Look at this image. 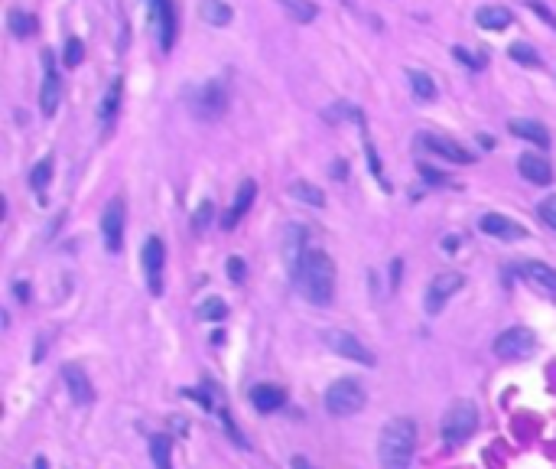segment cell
Masks as SVG:
<instances>
[{
    "label": "cell",
    "instance_id": "23",
    "mask_svg": "<svg viewBox=\"0 0 556 469\" xmlns=\"http://www.w3.org/2000/svg\"><path fill=\"white\" fill-rule=\"evenodd\" d=\"M150 460L156 469H173V440L166 434H156L150 440Z\"/></svg>",
    "mask_w": 556,
    "mask_h": 469
},
{
    "label": "cell",
    "instance_id": "13",
    "mask_svg": "<svg viewBox=\"0 0 556 469\" xmlns=\"http://www.w3.org/2000/svg\"><path fill=\"white\" fill-rule=\"evenodd\" d=\"M254 196H257V183L254 179H245L241 186H237V193H235V202H231V209L225 212V219H221V229L225 231H231L235 229L241 219L247 215V209L254 205Z\"/></svg>",
    "mask_w": 556,
    "mask_h": 469
},
{
    "label": "cell",
    "instance_id": "34",
    "mask_svg": "<svg viewBox=\"0 0 556 469\" xmlns=\"http://www.w3.org/2000/svg\"><path fill=\"white\" fill-rule=\"evenodd\" d=\"M524 4H527V7H531L533 13H537V17H540V20H547V23L556 30V13L547 7V4H543V0H524Z\"/></svg>",
    "mask_w": 556,
    "mask_h": 469
},
{
    "label": "cell",
    "instance_id": "39",
    "mask_svg": "<svg viewBox=\"0 0 556 469\" xmlns=\"http://www.w3.org/2000/svg\"><path fill=\"white\" fill-rule=\"evenodd\" d=\"M17 297H20V300H23V303H26V300H30V284H23V281H17Z\"/></svg>",
    "mask_w": 556,
    "mask_h": 469
},
{
    "label": "cell",
    "instance_id": "6",
    "mask_svg": "<svg viewBox=\"0 0 556 469\" xmlns=\"http://www.w3.org/2000/svg\"><path fill=\"white\" fill-rule=\"evenodd\" d=\"M326 346H329L335 355H342V358L362 362V365H368V368L378 365V355H374V352H371L358 336L345 333V329H329V333H326Z\"/></svg>",
    "mask_w": 556,
    "mask_h": 469
},
{
    "label": "cell",
    "instance_id": "38",
    "mask_svg": "<svg viewBox=\"0 0 556 469\" xmlns=\"http://www.w3.org/2000/svg\"><path fill=\"white\" fill-rule=\"evenodd\" d=\"M228 277L231 281H245V261L241 257H228Z\"/></svg>",
    "mask_w": 556,
    "mask_h": 469
},
{
    "label": "cell",
    "instance_id": "25",
    "mask_svg": "<svg viewBox=\"0 0 556 469\" xmlns=\"http://www.w3.org/2000/svg\"><path fill=\"white\" fill-rule=\"evenodd\" d=\"M290 196L303 199V202L316 205V209H322V205H326V193H322L319 186H312V183H306V179H296V183H290Z\"/></svg>",
    "mask_w": 556,
    "mask_h": 469
},
{
    "label": "cell",
    "instance_id": "18",
    "mask_svg": "<svg viewBox=\"0 0 556 469\" xmlns=\"http://www.w3.org/2000/svg\"><path fill=\"white\" fill-rule=\"evenodd\" d=\"M507 130L514 137H524V140H531L537 147H550V130L540 124V121H531V118H511L507 121Z\"/></svg>",
    "mask_w": 556,
    "mask_h": 469
},
{
    "label": "cell",
    "instance_id": "33",
    "mask_svg": "<svg viewBox=\"0 0 556 469\" xmlns=\"http://www.w3.org/2000/svg\"><path fill=\"white\" fill-rule=\"evenodd\" d=\"M452 56L462 62V66H469V68H481V66H485V56H475V52H469L465 46H452Z\"/></svg>",
    "mask_w": 556,
    "mask_h": 469
},
{
    "label": "cell",
    "instance_id": "9",
    "mask_svg": "<svg viewBox=\"0 0 556 469\" xmlns=\"http://www.w3.org/2000/svg\"><path fill=\"white\" fill-rule=\"evenodd\" d=\"M101 235H104V248L108 251H121V245H124V199L121 196H114L104 205Z\"/></svg>",
    "mask_w": 556,
    "mask_h": 469
},
{
    "label": "cell",
    "instance_id": "35",
    "mask_svg": "<svg viewBox=\"0 0 556 469\" xmlns=\"http://www.w3.org/2000/svg\"><path fill=\"white\" fill-rule=\"evenodd\" d=\"M537 215L543 219V225H550V229H556V196H550L547 202H540Z\"/></svg>",
    "mask_w": 556,
    "mask_h": 469
},
{
    "label": "cell",
    "instance_id": "37",
    "mask_svg": "<svg viewBox=\"0 0 556 469\" xmlns=\"http://www.w3.org/2000/svg\"><path fill=\"white\" fill-rule=\"evenodd\" d=\"M211 209H215V205H211V202H202V205H199V212H195V231H202L205 229V225H209L211 222Z\"/></svg>",
    "mask_w": 556,
    "mask_h": 469
},
{
    "label": "cell",
    "instance_id": "7",
    "mask_svg": "<svg viewBox=\"0 0 556 469\" xmlns=\"http://www.w3.org/2000/svg\"><path fill=\"white\" fill-rule=\"evenodd\" d=\"M462 284H465V277L459 271L436 274V277L430 281V287H426V313H430V316L443 313V307H446L455 293L462 291Z\"/></svg>",
    "mask_w": 556,
    "mask_h": 469
},
{
    "label": "cell",
    "instance_id": "26",
    "mask_svg": "<svg viewBox=\"0 0 556 469\" xmlns=\"http://www.w3.org/2000/svg\"><path fill=\"white\" fill-rule=\"evenodd\" d=\"M49 183H52V157H42L30 170V186H33V193H42Z\"/></svg>",
    "mask_w": 556,
    "mask_h": 469
},
{
    "label": "cell",
    "instance_id": "36",
    "mask_svg": "<svg viewBox=\"0 0 556 469\" xmlns=\"http://www.w3.org/2000/svg\"><path fill=\"white\" fill-rule=\"evenodd\" d=\"M420 173L426 179H430L433 186H452V179L446 176V173H439V170H433V166H426V163H420Z\"/></svg>",
    "mask_w": 556,
    "mask_h": 469
},
{
    "label": "cell",
    "instance_id": "3",
    "mask_svg": "<svg viewBox=\"0 0 556 469\" xmlns=\"http://www.w3.org/2000/svg\"><path fill=\"white\" fill-rule=\"evenodd\" d=\"M478 430V408L472 401H452L449 410L443 414V424H439V434L443 440L452 446L465 444L469 437Z\"/></svg>",
    "mask_w": 556,
    "mask_h": 469
},
{
    "label": "cell",
    "instance_id": "14",
    "mask_svg": "<svg viewBox=\"0 0 556 469\" xmlns=\"http://www.w3.org/2000/svg\"><path fill=\"white\" fill-rule=\"evenodd\" d=\"M517 170H521V176L527 179V183H533V186L553 183V166H550L547 157H540V154H521L517 157Z\"/></svg>",
    "mask_w": 556,
    "mask_h": 469
},
{
    "label": "cell",
    "instance_id": "20",
    "mask_svg": "<svg viewBox=\"0 0 556 469\" xmlns=\"http://www.w3.org/2000/svg\"><path fill=\"white\" fill-rule=\"evenodd\" d=\"M475 20H478L481 30H495V33H501V30H507L511 26V10L507 7H478V13H475Z\"/></svg>",
    "mask_w": 556,
    "mask_h": 469
},
{
    "label": "cell",
    "instance_id": "29",
    "mask_svg": "<svg viewBox=\"0 0 556 469\" xmlns=\"http://www.w3.org/2000/svg\"><path fill=\"white\" fill-rule=\"evenodd\" d=\"M10 30H13V36L26 39V36L36 33V17H30L23 10H10Z\"/></svg>",
    "mask_w": 556,
    "mask_h": 469
},
{
    "label": "cell",
    "instance_id": "19",
    "mask_svg": "<svg viewBox=\"0 0 556 469\" xmlns=\"http://www.w3.org/2000/svg\"><path fill=\"white\" fill-rule=\"evenodd\" d=\"M283 401H287V391L277 388V384H254V388H251V404L257 410H264V414L280 410V408H283Z\"/></svg>",
    "mask_w": 556,
    "mask_h": 469
},
{
    "label": "cell",
    "instance_id": "2",
    "mask_svg": "<svg viewBox=\"0 0 556 469\" xmlns=\"http://www.w3.org/2000/svg\"><path fill=\"white\" fill-rule=\"evenodd\" d=\"M296 284L303 287V297L309 303H319V307L332 303V293H335V264H332V257L322 248H309L299 271H296Z\"/></svg>",
    "mask_w": 556,
    "mask_h": 469
},
{
    "label": "cell",
    "instance_id": "31",
    "mask_svg": "<svg viewBox=\"0 0 556 469\" xmlns=\"http://www.w3.org/2000/svg\"><path fill=\"white\" fill-rule=\"evenodd\" d=\"M511 59L521 62V66H531V68L540 66V56L533 52V46H527V43H514V46H511Z\"/></svg>",
    "mask_w": 556,
    "mask_h": 469
},
{
    "label": "cell",
    "instance_id": "17",
    "mask_svg": "<svg viewBox=\"0 0 556 469\" xmlns=\"http://www.w3.org/2000/svg\"><path fill=\"white\" fill-rule=\"evenodd\" d=\"M62 378H66V384H68V391H72V398H75L78 404H92L94 401V388H92V382H88V375H85V368H78V365H62Z\"/></svg>",
    "mask_w": 556,
    "mask_h": 469
},
{
    "label": "cell",
    "instance_id": "21",
    "mask_svg": "<svg viewBox=\"0 0 556 469\" xmlns=\"http://www.w3.org/2000/svg\"><path fill=\"white\" fill-rule=\"evenodd\" d=\"M524 274H527V277L537 284L540 291L556 293V267L543 264V261H527V264H524Z\"/></svg>",
    "mask_w": 556,
    "mask_h": 469
},
{
    "label": "cell",
    "instance_id": "5",
    "mask_svg": "<svg viewBox=\"0 0 556 469\" xmlns=\"http://www.w3.org/2000/svg\"><path fill=\"white\" fill-rule=\"evenodd\" d=\"M537 352V336L524 326L514 329H505V333L495 339V355L505 358V362H521V358H531Z\"/></svg>",
    "mask_w": 556,
    "mask_h": 469
},
{
    "label": "cell",
    "instance_id": "4",
    "mask_svg": "<svg viewBox=\"0 0 556 469\" xmlns=\"http://www.w3.org/2000/svg\"><path fill=\"white\" fill-rule=\"evenodd\" d=\"M364 408V388L354 378H338L326 391V410L332 418H352Z\"/></svg>",
    "mask_w": 556,
    "mask_h": 469
},
{
    "label": "cell",
    "instance_id": "1",
    "mask_svg": "<svg viewBox=\"0 0 556 469\" xmlns=\"http://www.w3.org/2000/svg\"><path fill=\"white\" fill-rule=\"evenodd\" d=\"M413 450H416V420L413 418L388 420L378 440L381 469H410Z\"/></svg>",
    "mask_w": 556,
    "mask_h": 469
},
{
    "label": "cell",
    "instance_id": "27",
    "mask_svg": "<svg viewBox=\"0 0 556 469\" xmlns=\"http://www.w3.org/2000/svg\"><path fill=\"white\" fill-rule=\"evenodd\" d=\"M410 88L423 102H433V98H436V82H433V75H426V72H410Z\"/></svg>",
    "mask_w": 556,
    "mask_h": 469
},
{
    "label": "cell",
    "instance_id": "30",
    "mask_svg": "<svg viewBox=\"0 0 556 469\" xmlns=\"http://www.w3.org/2000/svg\"><path fill=\"white\" fill-rule=\"evenodd\" d=\"M199 313H202V319H215V323H218V319L228 316V303L221 297H209L202 307H199Z\"/></svg>",
    "mask_w": 556,
    "mask_h": 469
},
{
    "label": "cell",
    "instance_id": "22",
    "mask_svg": "<svg viewBox=\"0 0 556 469\" xmlns=\"http://www.w3.org/2000/svg\"><path fill=\"white\" fill-rule=\"evenodd\" d=\"M199 13H202V20H209V26H228V23H231V17H235L225 0H202Z\"/></svg>",
    "mask_w": 556,
    "mask_h": 469
},
{
    "label": "cell",
    "instance_id": "10",
    "mask_svg": "<svg viewBox=\"0 0 556 469\" xmlns=\"http://www.w3.org/2000/svg\"><path fill=\"white\" fill-rule=\"evenodd\" d=\"M150 10H153L156 33H160L163 52H169L173 43H176V7H173V0H150Z\"/></svg>",
    "mask_w": 556,
    "mask_h": 469
},
{
    "label": "cell",
    "instance_id": "32",
    "mask_svg": "<svg viewBox=\"0 0 556 469\" xmlns=\"http://www.w3.org/2000/svg\"><path fill=\"white\" fill-rule=\"evenodd\" d=\"M62 59H66V66H68V68H75L78 62L85 59V46H82V39H68V43H66V56H62Z\"/></svg>",
    "mask_w": 556,
    "mask_h": 469
},
{
    "label": "cell",
    "instance_id": "24",
    "mask_svg": "<svg viewBox=\"0 0 556 469\" xmlns=\"http://www.w3.org/2000/svg\"><path fill=\"white\" fill-rule=\"evenodd\" d=\"M280 7L287 10L296 23H312V20L319 17V7L312 0H280Z\"/></svg>",
    "mask_w": 556,
    "mask_h": 469
},
{
    "label": "cell",
    "instance_id": "28",
    "mask_svg": "<svg viewBox=\"0 0 556 469\" xmlns=\"http://www.w3.org/2000/svg\"><path fill=\"white\" fill-rule=\"evenodd\" d=\"M121 88H124V82L121 78H114L108 88V95L101 98V108H98V114H101L104 121H111L114 114H118V104H121Z\"/></svg>",
    "mask_w": 556,
    "mask_h": 469
},
{
    "label": "cell",
    "instance_id": "8",
    "mask_svg": "<svg viewBox=\"0 0 556 469\" xmlns=\"http://www.w3.org/2000/svg\"><path fill=\"white\" fill-rule=\"evenodd\" d=\"M228 108V92H225V82L221 78H211L209 85L199 88V95H195V114L199 118H221Z\"/></svg>",
    "mask_w": 556,
    "mask_h": 469
},
{
    "label": "cell",
    "instance_id": "15",
    "mask_svg": "<svg viewBox=\"0 0 556 469\" xmlns=\"http://www.w3.org/2000/svg\"><path fill=\"white\" fill-rule=\"evenodd\" d=\"M42 62H46V75H42L39 108H42V114H46V118H52V114H56V108H59V85H62V78H59V72L52 68L49 52L42 56Z\"/></svg>",
    "mask_w": 556,
    "mask_h": 469
},
{
    "label": "cell",
    "instance_id": "16",
    "mask_svg": "<svg viewBox=\"0 0 556 469\" xmlns=\"http://www.w3.org/2000/svg\"><path fill=\"white\" fill-rule=\"evenodd\" d=\"M423 147L433 150V154H439V157H446V160H452V163H472L475 160L462 144H455L452 137H446V134H426L423 137Z\"/></svg>",
    "mask_w": 556,
    "mask_h": 469
},
{
    "label": "cell",
    "instance_id": "12",
    "mask_svg": "<svg viewBox=\"0 0 556 469\" xmlns=\"http://www.w3.org/2000/svg\"><path fill=\"white\" fill-rule=\"evenodd\" d=\"M163 257H166V248H163L160 238H147L144 245V271H147V281H150V293L160 297L163 293Z\"/></svg>",
    "mask_w": 556,
    "mask_h": 469
},
{
    "label": "cell",
    "instance_id": "11",
    "mask_svg": "<svg viewBox=\"0 0 556 469\" xmlns=\"http://www.w3.org/2000/svg\"><path fill=\"white\" fill-rule=\"evenodd\" d=\"M481 231L485 235H491V238H501V241H521L527 238L531 231L524 229V225H517L514 219H507V215H498V212H488V215H481Z\"/></svg>",
    "mask_w": 556,
    "mask_h": 469
},
{
    "label": "cell",
    "instance_id": "40",
    "mask_svg": "<svg viewBox=\"0 0 556 469\" xmlns=\"http://www.w3.org/2000/svg\"><path fill=\"white\" fill-rule=\"evenodd\" d=\"M293 469H316V466H312L306 456H293Z\"/></svg>",
    "mask_w": 556,
    "mask_h": 469
},
{
    "label": "cell",
    "instance_id": "41",
    "mask_svg": "<svg viewBox=\"0 0 556 469\" xmlns=\"http://www.w3.org/2000/svg\"><path fill=\"white\" fill-rule=\"evenodd\" d=\"M36 469H49V466H46V460H42V456H39V460H36Z\"/></svg>",
    "mask_w": 556,
    "mask_h": 469
}]
</instances>
